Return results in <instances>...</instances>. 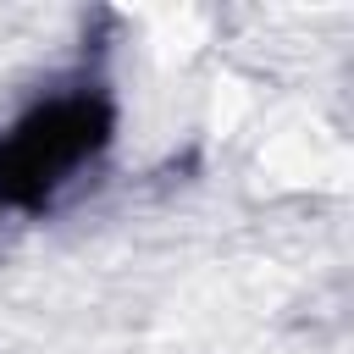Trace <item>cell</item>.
<instances>
[{
	"instance_id": "obj_1",
	"label": "cell",
	"mask_w": 354,
	"mask_h": 354,
	"mask_svg": "<svg viewBox=\"0 0 354 354\" xmlns=\"http://www.w3.org/2000/svg\"><path fill=\"white\" fill-rule=\"evenodd\" d=\"M116 144V100L100 77H72L17 111L0 133V210L44 216Z\"/></svg>"
}]
</instances>
